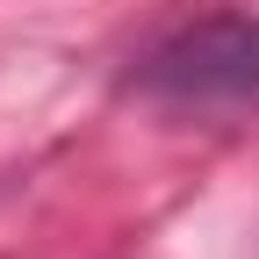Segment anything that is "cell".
<instances>
[{
    "label": "cell",
    "mask_w": 259,
    "mask_h": 259,
    "mask_svg": "<svg viewBox=\"0 0 259 259\" xmlns=\"http://www.w3.org/2000/svg\"><path fill=\"white\" fill-rule=\"evenodd\" d=\"M144 79L173 101H245V94H259V22L216 15L187 29L151 58Z\"/></svg>",
    "instance_id": "cell-1"
}]
</instances>
